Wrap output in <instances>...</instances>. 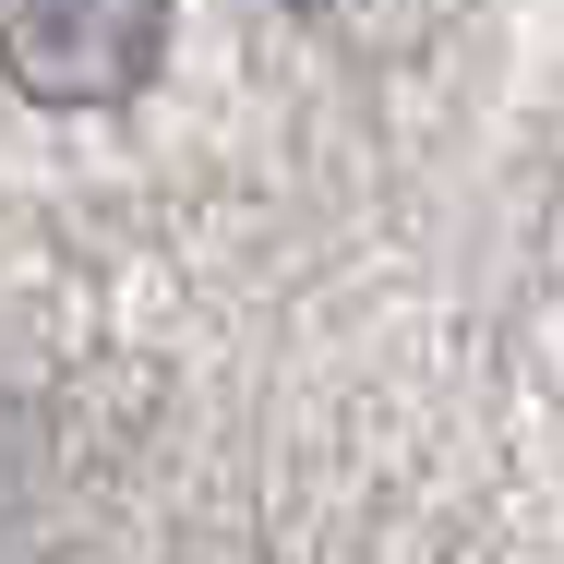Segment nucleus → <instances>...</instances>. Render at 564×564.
Returning a JSON list of instances; mask_svg holds the SVG:
<instances>
[{"label":"nucleus","instance_id":"1","mask_svg":"<svg viewBox=\"0 0 564 564\" xmlns=\"http://www.w3.org/2000/svg\"><path fill=\"white\" fill-rule=\"evenodd\" d=\"M169 61V0H0V73L36 109H120Z\"/></svg>","mask_w":564,"mask_h":564}]
</instances>
